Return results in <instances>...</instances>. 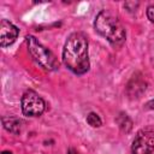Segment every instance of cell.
<instances>
[{"instance_id":"8","label":"cell","mask_w":154,"mask_h":154,"mask_svg":"<svg viewBox=\"0 0 154 154\" xmlns=\"http://www.w3.org/2000/svg\"><path fill=\"white\" fill-rule=\"evenodd\" d=\"M2 122V126L5 130H7L8 132H12L14 135H19L22 129H23V120L18 117H13V116H8V117H2L1 118Z\"/></svg>"},{"instance_id":"10","label":"cell","mask_w":154,"mask_h":154,"mask_svg":"<svg viewBox=\"0 0 154 154\" xmlns=\"http://www.w3.org/2000/svg\"><path fill=\"white\" fill-rule=\"evenodd\" d=\"M87 123L91 126V128H100L102 125V120L101 118L95 113V112H90L87 116Z\"/></svg>"},{"instance_id":"13","label":"cell","mask_w":154,"mask_h":154,"mask_svg":"<svg viewBox=\"0 0 154 154\" xmlns=\"http://www.w3.org/2000/svg\"><path fill=\"white\" fill-rule=\"evenodd\" d=\"M67 154H79L76 149H73V148H70L69 150H67Z\"/></svg>"},{"instance_id":"1","label":"cell","mask_w":154,"mask_h":154,"mask_svg":"<svg viewBox=\"0 0 154 154\" xmlns=\"http://www.w3.org/2000/svg\"><path fill=\"white\" fill-rule=\"evenodd\" d=\"M63 63L77 76H82L89 71L88 38L83 32L76 31L69 35L63 48Z\"/></svg>"},{"instance_id":"3","label":"cell","mask_w":154,"mask_h":154,"mask_svg":"<svg viewBox=\"0 0 154 154\" xmlns=\"http://www.w3.org/2000/svg\"><path fill=\"white\" fill-rule=\"evenodd\" d=\"M26 47H28V52L31 55V58L43 70L55 71L59 69V61L57 57L53 54L52 51H49L41 42H38V40L35 36L32 35L26 36Z\"/></svg>"},{"instance_id":"14","label":"cell","mask_w":154,"mask_h":154,"mask_svg":"<svg viewBox=\"0 0 154 154\" xmlns=\"http://www.w3.org/2000/svg\"><path fill=\"white\" fill-rule=\"evenodd\" d=\"M1 154H12V153H11V152H7V150H4Z\"/></svg>"},{"instance_id":"9","label":"cell","mask_w":154,"mask_h":154,"mask_svg":"<svg viewBox=\"0 0 154 154\" xmlns=\"http://www.w3.org/2000/svg\"><path fill=\"white\" fill-rule=\"evenodd\" d=\"M116 123L118 124L119 129H120L123 132H125V134H129V132L131 131V129H132V120H131V119L129 118V116H128L126 113H124V112H120V113L117 116Z\"/></svg>"},{"instance_id":"4","label":"cell","mask_w":154,"mask_h":154,"mask_svg":"<svg viewBox=\"0 0 154 154\" xmlns=\"http://www.w3.org/2000/svg\"><path fill=\"white\" fill-rule=\"evenodd\" d=\"M20 107L25 117H40L46 109V102L36 91L29 89L22 95Z\"/></svg>"},{"instance_id":"12","label":"cell","mask_w":154,"mask_h":154,"mask_svg":"<svg viewBox=\"0 0 154 154\" xmlns=\"http://www.w3.org/2000/svg\"><path fill=\"white\" fill-rule=\"evenodd\" d=\"M147 109H152V111H154V99H152V100H149L147 103H146V106H144Z\"/></svg>"},{"instance_id":"11","label":"cell","mask_w":154,"mask_h":154,"mask_svg":"<svg viewBox=\"0 0 154 154\" xmlns=\"http://www.w3.org/2000/svg\"><path fill=\"white\" fill-rule=\"evenodd\" d=\"M147 17L152 23H154V5L147 7Z\"/></svg>"},{"instance_id":"5","label":"cell","mask_w":154,"mask_h":154,"mask_svg":"<svg viewBox=\"0 0 154 154\" xmlns=\"http://www.w3.org/2000/svg\"><path fill=\"white\" fill-rule=\"evenodd\" d=\"M131 152L132 154H153L154 129L152 126H146L137 131L131 144Z\"/></svg>"},{"instance_id":"2","label":"cell","mask_w":154,"mask_h":154,"mask_svg":"<svg viewBox=\"0 0 154 154\" xmlns=\"http://www.w3.org/2000/svg\"><path fill=\"white\" fill-rule=\"evenodd\" d=\"M94 29L113 47H120L126 40L125 29L119 22L118 17L107 10H102L96 14Z\"/></svg>"},{"instance_id":"7","label":"cell","mask_w":154,"mask_h":154,"mask_svg":"<svg viewBox=\"0 0 154 154\" xmlns=\"http://www.w3.org/2000/svg\"><path fill=\"white\" fill-rule=\"evenodd\" d=\"M147 83L141 75H134L126 84V94L130 99H138L146 91Z\"/></svg>"},{"instance_id":"6","label":"cell","mask_w":154,"mask_h":154,"mask_svg":"<svg viewBox=\"0 0 154 154\" xmlns=\"http://www.w3.org/2000/svg\"><path fill=\"white\" fill-rule=\"evenodd\" d=\"M19 29L8 22L7 19H1L0 22V46L7 47L11 46L18 37Z\"/></svg>"}]
</instances>
